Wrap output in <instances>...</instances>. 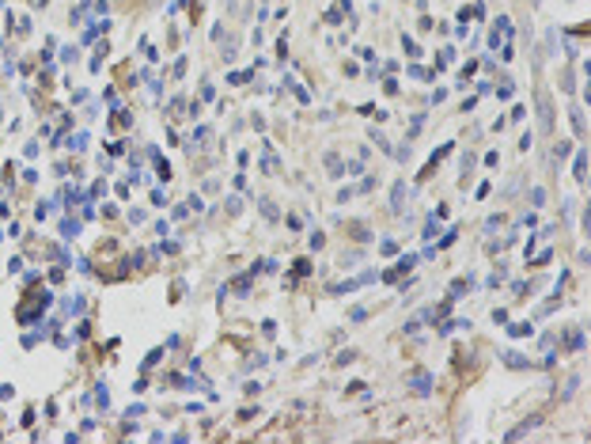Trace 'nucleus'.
I'll list each match as a JSON object with an SVG mask.
<instances>
[{"label": "nucleus", "instance_id": "nucleus-4", "mask_svg": "<svg viewBox=\"0 0 591 444\" xmlns=\"http://www.w3.org/2000/svg\"><path fill=\"white\" fill-rule=\"evenodd\" d=\"M406 201H409L406 183H394V194H390V209H394V213H402V209H406Z\"/></svg>", "mask_w": 591, "mask_h": 444}, {"label": "nucleus", "instance_id": "nucleus-12", "mask_svg": "<svg viewBox=\"0 0 591 444\" xmlns=\"http://www.w3.org/2000/svg\"><path fill=\"white\" fill-rule=\"evenodd\" d=\"M156 175H160L163 183L171 179V163H167V160H160V156H156Z\"/></svg>", "mask_w": 591, "mask_h": 444}, {"label": "nucleus", "instance_id": "nucleus-20", "mask_svg": "<svg viewBox=\"0 0 591 444\" xmlns=\"http://www.w3.org/2000/svg\"><path fill=\"white\" fill-rule=\"evenodd\" d=\"M402 46H406V54H409V57H417V54H421V50H417V42H413V38H402Z\"/></svg>", "mask_w": 591, "mask_h": 444}, {"label": "nucleus", "instance_id": "nucleus-17", "mask_svg": "<svg viewBox=\"0 0 591 444\" xmlns=\"http://www.w3.org/2000/svg\"><path fill=\"white\" fill-rule=\"evenodd\" d=\"M569 114H572V126H576V133H584V114H580V110H576V107H572Z\"/></svg>", "mask_w": 591, "mask_h": 444}, {"label": "nucleus", "instance_id": "nucleus-6", "mask_svg": "<svg viewBox=\"0 0 591 444\" xmlns=\"http://www.w3.org/2000/svg\"><path fill=\"white\" fill-rule=\"evenodd\" d=\"M504 38H508V19H496V27H493V34H489V46H504Z\"/></svg>", "mask_w": 591, "mask_h": 444}, {"label": "nucleus", "instance_id": "nucleus-19", "mask_svg": "<svg viewBox=\"0 0 591 444\" xmlns=\"http://www.w3.org/2000/svg\"><path fill=\"white\" fill-rule=\"evenodd\" d=\"M303 273H311V262H307V258L296 262V277H303Z\"/></svg>", "mask_w": 591, "mask_h": 444}, {"label": "nucleus", "instance_id": "nucleus-9", "mask_svg": "<svg viewBox=\"0 0 591 444\" xmlns=\"http://www.w3.org/2000/svg\"><path fill=\"white\" fill-rule=\"evenodd\" d=\"M527 201H531V205H542V201H546V190H542V186H531V194H527Z\"/></svg>", "mask_w": 591, "mask_h": 444}, {"label": "nucleus", "instance_id": "nucleus-18", "mask_svg": "<svg viewBox=\"0 0 591 444\" xmlns=\"http://www.w3.org/2000/svg\"><path fill=\"white\" fill-rule=\"evenodd\" d=\"M379 251H383V254H394L398 243H394V239H383V243H379Z\"/></svg>", "mask_w": 591, "mask_h": 444}, {"label": "nucleus", "instance_id": "nucleus-16", "mask_svg": "<svg viewBox=\"0 0 591 444\" xmlns=\"http://www.w3.org/2000/svg\"><path fill=\"white\" fill-rule=\"evenodd\" d=\"M250 76H254V72H231V76H227V84H247Z\"/></svg>", "mask_w": 591, "mask_h": 444}, {"label": "nucleus", "instance_id": "nucleus-3", "mask_svg": "<svg viewBox=\"0 0 591 444\" xmlns=\"http://www.w3.org/2000/svg\"><path fill=\"white\" fill-rule=\"evenodd\" d=\"M262 171H266V175H280V160H277V152L269 148V144L262 148Z\"/></svg>", "mask_w": 591, "mask_h": 444}, {"label": "nucleus", "instance_id": "nucleus-11", "mask_svg": "<svg viewBox=\"0 0 591 444\" xmlns=\"http://www.w3.org/2000/svg\"><path fill=\"white\" fill-rule=\"evenodd\" d=\"M470 285H474L470 277H459V281L451 285V300H455V296H462V293H466V289H470Z\"/></svg>", "mask_w": 591, "mask_h": 444}, {"label": "nucleus", "instance_id": "nucleus-21", "mask_svg": "<svg viewBox=\"0 0 591 444\" xmlns=\"http://www.w3.org/2000/svg\"><path fill=\"white\" fill-rule=\"evenodd\" d=\"M349 319H353V323H360V319H368V308H353V312H349Z\"/></svg>", "mask_w": 591, "mask_h": 444}, {"label": "nucleus", "instance_id": "nucleus-13", "mask_svg": "<svg viewBox=\"0 0 591 444\" xmlns=\"http://www.w3.org/2000/svg\"><path fill=\"white\" fill-rule=\"evenodd\" d=\"M440 236V224H436V217H429V224H425V236L421 239H436Z\"/></svg>", "mask_w": 591, "mask_h": 444}, {"label": "nucleus", "instance_id": "nucleus-1", "mask_svg": "<svg viewBox=\"0 0 591 444\" xmlns=\"http://www.w3.org/2000/svg\"><path fill=\"white\" fill-rule=\"evenodd\" d=\"M538 114H542V133H553V110H549V95L538 91Z\"/></svg>", "mask_w": 591, "mask_h": 444}, {"label": "nucleus", "instance_id": "nucleus-8", "mask_svg": "<svg viewBox=\"0 0 591 444\" xmlns=\"http://www.w3.org/2000/svg\"><path fill=\"white\" fill-rule=\"evenodd\" d=\"M572 171H576V179H580V183L588 179V152H576V167H572Z\"/></svg>", "mask_w": 591, "mask_h": 444}, {"label": "nucleus", "instance_id": "nucleus-15", "mask_svg": "<svg viewBox=\"0 0 591 444\" xmlns=\"http://www.w3.org/2000/svg\"><path fill=\"white\" fill-rule=\"evenodd\" d=\"M409 76H413V80H432V72H425L421 65H409Z\"/></svg>", "mask_w": 591, "mask_h": 444}, {"label": "nucleus", "instance_id": "nucleus-5", "mask_svg": "<svg viewBox=\"0 0 591 444\" xmlns=\"http://www.w3.org/2000/svg\"><path fill=\"white\" fill-rule=\"evenodd\" d=\"M413 266H417V258H413V254H406V258H398V266H394V270L387 273V281H398V277H402V273H409Z\"/></svg>", "mask_w": 591, "mask_h": 444}, {"label": "nucleus", "instance_id": "nucleus-14", "mask_svg": "<svg viewBox=\"0 0 591 444\" xmlns=\"http://www.w3.org/2000/svg\"><path fill=\"white\" fill-rule=\"evenodd\" d=\"M508 330H512V338H523V334H531V323H512Z\"/></svg>", "mask_w": 591, "mask_h": 444}, {"label": "nucleus", "instance_id": "nucleus-7", "mask_svg": "<svg viewBox=\"0 0 591 444\" xmlns=\"http://www.w3.org/2000/svg\"><path fill=\"white\" fill-rule=\"evenodd\" d=\"M326 167H330V179H341L345 175V163H341L337 152H326Z\"/></svg>", "mask_w": 591, "mask_h": 444}, {"label": "nucleus", "instance_id": "nucleus-2", "mask_svg": "<svg viewBox=\"0 0 591 444\" xmlns=\"http://www.w3.org/2000/svg\"><path fill=\"white\" fill-rule=\"evenodd\" d=\"M409 387H413V395H432V376L429 372H413V380H409Z\"/></svg>", "mask_w": 591, "mask_h": 444}, {"label": "nucleus", "instance_id": "nucleus-10", "mask_svg": "<svg viewBox=\"0 0 591 444\" xmlns=\"http://www.w3.org/2000/svg\"><path fill=\"white\" fill-rule=\"evenodd\" d=\"M258 209H262V217H266V220H277V217H280L273 201H258Z\"/></svg>", "mask_w": 591, "mask_h": 444}, {"label": "nucleus", "instance_id": "nucleus-22", "mask_svg": "<svg viewBox=\"0 0 591 444\" xmlns=\"http://www.w3.org/2000/svg\"><path fill=\"white\" fill-rule=\"evenodd\" d=\"M239 209H243V201H239V197H227V213H231V217H235Z\"/></svg>", "mask_w": 591, "mask_h": 444}]
</instances>
